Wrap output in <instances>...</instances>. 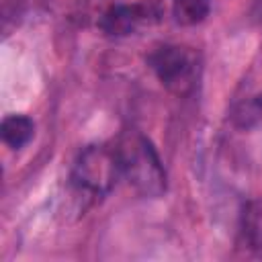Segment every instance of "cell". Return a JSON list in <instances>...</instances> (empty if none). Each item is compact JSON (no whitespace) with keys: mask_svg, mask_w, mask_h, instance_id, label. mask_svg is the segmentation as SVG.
Listing matches in <instances>:
<instances>
[{"mask_svg":"<svg viewBox=\"0 0 262 262\" xmlns=\"http://www.w3.org/2000/svg\"><path fill=\"white\" fill-rule=\"evenodd\" d=\"M115 154L121 176H125L141 196H160L166 190V172L162 160L143 133L135 129L123 131L115 143Z\"/></svg>","mask_w":262,"mask_h":262,"instance_id":"1","label":"cell"},{"mask_svg":"<svg viewBox=\"0 0 262 262\" xmlns=\"http://www.w3.org/2000/svg\"><path fill=\"white\" fill-rule=\"evenodd\" d=\"M119 178L121 168L115 147L86 145L72 166L70 186L76 196H82L84 201H96L108 194Z\"/></svg>","mask_w":262,"mask_h":262,"instance_id":"2","label":"cell"},{"mask_svg":"<svg viewBox=\"0 0 262 262\" xmlns=\"http://www.w3.org/2000/svg\"><path fill=\"white\" fill-rule=\"evenodd\" d=\"M147 63L154 70L156 78L162 82V86L176 96H188L199 86L203 61L199 51L188 45H158L147 55Z\"/></svg>","mask_w":262,"mask_h":262,"instance_id":"3","label":"cell"},{"mask_svg":"<svg viewBox=\"0 0 262 262\" xmlns=\"http://www.w3.org/2000/svg\"><path fill=\"white\" fill-rule=\"evenodd\" d=\"M162 18L158 0H139L133 4H113L98 16V29L108 37H125Z\"/></svg>","mask_w":262,"mask_h":262,"instance_id":"4","label":"cell"},{"mask_svg":"<svg viewBox=\"0 0 262 262\" xmlns=\"http://www.w3.org/2000/svg\"><path fill=\"white\" fill-rule=\"evenodd\" d=\"M237 244L254 256H262V199L244 205L239 215Z\"/></svg>","mask_w":262,"mask_h":262,"instance_id":"5","label":"cell"},{"mask_svg":"<svg viewBox=\"0 0 262 262\" xmlns=\"http://www.w3.org/2000/svg\"><path fill=\"white\" fill-rule=\"evenodd\" d=\"M35 133V123L25 115H8L2 121V139L12 149H20L31 141Z\"/></svg>","mask_w":262,"mask_h":262,"instance_id":"6","label":"cell"},{"mask_svg":"<svg viewBox=\"0 0 262 262\" xmlns=\"http://www.w3.org/2000/svg\"><path fill=\"white\" fill-rule=\"evenodd\" d=\"M211 10V0H174L172 14L178 25L194 27L207 18Z\"/></svg>","mask_w":262,"mask_h":262,"instance_id":"7","label":"cell"},{"mask_svg":"<svg viewBox=\"0 0 262 262\" xmlns=\"http://www.w3.org/2000/svg\"><path fill=\"white\" fill-rule=\"evenodd\" d=\"M233 123L239 129L262 127V92L254 94L233 111Z\"/></svg>","mask_w":262,"mask_h":262,"instance_id":"8","label":"cell"}]
</instances>
